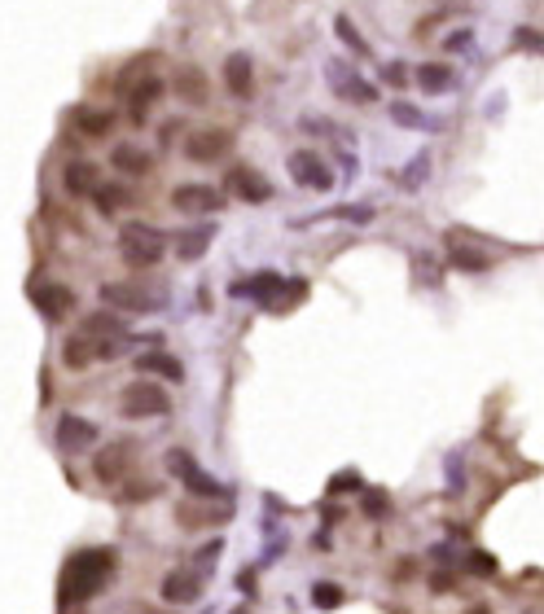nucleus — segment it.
<instances>
[{
  "label": "nucleus",
  "mask_w": 544,
  "mask_h": 614,
  "mask_svg": "<svg viewBox=\"0 0 544 614\" xmlns=\"http://www.w3.org/2000/svg\"><path fill=\"white\" fill-rule=\"evenodd\" d=\"M325 79H329V88L343 101H356V106L378 101V84H369L365 75L356 71V66H347V62H329V66H325Z\"/></svg>",
  "instance_id": "5"
},
{
  "label": "nucleus",
  "mask_w": 544,
  "mask_h": 614,
  "mask_svg": "<svg viewBox=\"0 0 544 614\" xmlns=\"http://www.w3.org/2000/svg\"><path fill=\"white\" fill-rule=\"evenodd\" d=\"M448 259H452L457 268H466V272H483V268H488V255H474V246H461V242L448 246Z\"/></svg>",
  "instance_id": "26"
},
{
  "label": "nucleus",
  "mask_w": 544,
  "mask_h": 614,
  "mask_svg": "<svg viewBox=\"0 0 544 614\" xmlns=\"http://www.w3.org/2000/svg\"><path fill=\"white\" fill-rule=\"evenodd\" d=\"M228 146H233V136H228L224 127H202V132H194V136L185 141V154H189L194 163H216V158H224Z\"/></svg>",
  "instance_id": "12"
},
{
  "label": "nucleus",
  "mask_w": 544,
  "mask_h": 614,
  "mask_svg": "<svg viewBox=\"0 0 544 614\" xmlns=\"http://www.w3.org/2000/svg\"><path fill=\"white\" fill-rule=\"evenodd\" d=\"M198 592H202V579L194 570H172V575L163 579V601L185 606V601H198Z\"/></svg>",
  "instance_id": "17"
},
{
  "label": "nucleus",
  "mask_w": 544,
  "mask_h": 614,
  "mask_svg": "<svg viewBox=\"0 0 544 614\" xmlns=\"http://www.w3.org/2000/svg\"><path fill=\"white\" fill-rule=\"evenodd\" d=\"M426 176H430V154H418V158L399 172V189H421Z\"/></svg>",
  "instance_id": "28"
},
{
  "label": "nucleus",
  "mask_w": 544,
  "mask_h": 614,
  "mask_svg": "<svg viewBox=\"0 0 544 614\" xmlns=\"http://www.w3.org/2000/svg\"><path fill=\"white\" fill-rule=\"evenodd\" d=\"M312 601H317L321 610H334V606L343 601V589H334V584H317V589H312Z\"/></svg>",
  "instance_id": "32"
},
{
  "label": "nucleus",
  "mask_w": 544,
  "mask_h": 614,
  "mask_svg": "<svg viewBox=\"0 0 544 614\" xmlns=\"http://www.w3.org/2000/svg\"><path fill=\"white\" fill-rule=\"evenodd\" d=\"M167 466L185 478V488L194 491L198 500H228V488H224V483H216L211 474H202V469L189 461V452H180V448H176L172 457H167Z\"/></svg>",
  "instance_id": "7"
},
{
  "label": "nucleus",
  "mask_w": 544,
  "mask_h": 614,
  "mask_svg": "<svg viewBox=\"0 0 544 614\" xmlns=\"http://www.w3.org/2000/svg\"><path fill=\"white\" fill-rule=\"evenodd\" d=\"M167 408H172V395L163 391L158 382H132V387H124V399H119V413L132 421L163 418Z\"/></svg>",
  "instance_id": "4"
},
{
  "label": "nucleus",
  "mask_w": 544,
  "mask_h": 614,
  "mask_svg": "<svg viewBox=\"0 0 544 614\" xmlns=\"http://www.w3.org/2000/svg\"><path fill=\"white\" fill-rule=\"evenodd\" d=\"M334 31L343 35V45H347V49H351V53H356V57H365V53H369V45L360 40V31L351 26V18H334Z\"/></svg>",
  "instance_id": "30"
},
{
  "label": "nucleus",
  "mask_w": 544,
  "mask_h": 614,
  "mask_svg": "<svg viewBox=\"0 0 544 614\" xmlns=\"http://www.w3.org/2000/svg\"><path fill=\"white\" fill-rule=\"evenodd\" d=\"M180 522L185 527H211V522H224L228 518V505H220V509H202V505H180Z\"/></svg>",
  "instance_id": "25"
},
{
  "label": "nucleus",
  "mask_w": 544,
  "mask_h": 614,
  "mask_svg": "<svg viewBox=\"0 0 544 614\" xmlns=\"http://www.w3.org/2000/svg\"><path fill=\"white\" fill-rule=\"evenodd\" d=\"M172 206L180 216H216L224 206V194L211 185H180L172 194Z\"/></svg>",
  "instance_id": "9"
},
{
  "label": "nucleus",
  "mask_w": 544,
  "mask_h": 614,
  "mask_svg": "<svg viewBox=\"0 0 544 614\" xmlns=\"http://www.w3.org/2000/svg\"><path fill=\"white\" fill-rule=\"evenodd\" d=\"M115 562H119L115 549H84V553H75L71 562H66V570H62V584H57L62 606H79L93 592H101V584L110 579Z\"/></svg>",
  "instance_id": "1"
},
{
  "label": "nucleus",
  "mask_w": 544,
  "mask_h": 614,
  "mask_svg": "<svg viewBox=\"0 0 544 614\" xmlns=\"http://www.w3.org/2000/svg\"><path fill=\"white\" fill-rule=\"evenodd\" d=\"M119 250L132 268H154L163 255H167V237L154 228V224H141V220H127L124 233H119Z\"/></svg>",
  "instance_id": "2"
},
{
  "label": "nucleus",
  "mask_w": 544,
  "mask_h": 614,
  "mask_svg": "<svg viewBox=\"0 0 544 614\" xmlns=\"http://www.w3.org/2000/svg\"><path fill=\"white\" fill-rule=\"evenodd\" d=\"M286 167H290V176H295L298 189H317V194L334 189V172H329V163H325L317 149H295Z\"/></svg>",
  "instance_id": "6"
},
{
  "label": "nucleus",
  "mask_w": 544,
  "mask_h": 614,
  "mask_svg": "<svg viewBox=\"0 0 544 614\" xmlns=\"http://www.w3.org/2000/svg\"><path fill=\"white\" fill-rule=\"evenodd\" d=\"M224 84H228L233 97H250V93H255V66H250L247 53H233V57L224 62Z\"/></svg>",
  "instance_id": "15"
},
{
  "label": "nucleus",
  "mask_w": 544,
  "mask_h": 614,
  "mask_svg": "<svg viewBox=\"0 0 544 614\" xmlns=\"http://www.w3.org/2000/svg\"><path fill=\"white\" fill-rule=\"evenodd\" d=\"M136 368L141 373H158V377H167V382H180L185 377V365L167 356V351H146V356H136Z\"/></svg>",
  "instance_id": "18"
},
{
  "label": "nucleus",
  "mask_w": 544,
  "mask_h": 614,
  "mask_svg": "<svg viewBox=\"0 0 544 614\" xmlns=\"http://www.w3.org/2000/svg\"><path fill=\"white\" fill-rule=\"evenodd\" d=\"M101 298L119 312H163L167 307V290L149 286V281H106Z\"/></svg>",
  "instance_id": "3"
},
{
  "label": "nucleus",
  "mask_w": 544,
  "mask_h": 614,
  "mask_svg": "<svg viewBox=\"0 0 544 614\" xmlns=\"http://www.w3.org/2000/svg\"><path fill=\"white\" fill-rule=\"evenodd\" d=\"M470 40H474L470 31H452V35H448V49H452V53H466V49H470Z\"/></svg>",
  "instance_id": "35"
},
{
  "label": "nucleus",
  "mask_w": 544,
  "mask_h": 614,
  "mask_svg": "<svg viewBox=\"0 0 544 614\" xmlns=\"http://www.w3.org/2000/svg\"><path fill=\"white\" fill-rule=\"evenodd\" d=\"M382 79H387L391 88H404V84H408V66H404V62H387V66H382Z\"/></svg>",
  "instance_id": "34"
},
{
  "label": "nucleus",
  "mask_w": 544,
  "mask_h": 614,
  "mask_svg": "<svg viewBox=\"0 0 544 614\" xmlns=\"http://www.w3.org/2000/svg\"><path fill=\"white\" fill-rule=\"evenodd\" d=\"M31 303L40 307L45 320H62L75 307V295H71V286H62V281H35L31 286Z\"/></svg>",
  "instance_id": "10"
},
{
  "label": "nucleus",
  "mask_w": 544,
  "mask_h": 614,
  "mask_svg": "<svg viewBox=\"0 0 544 614\" xmlns=\"http://www.w3.org/2000/svg\"><path fill=\"white\" fill-rule=\"evenodd\" d=\"M93 197H97L101 216H115V211L127 202V189H119V185H97V189H93Z\"/></svg>",
  "instance_id": "29"
},
{
  "label": "nucleus",
  "mask_w": 544,
  "mask_h": 614,
  "mask_svg": "<svg viewBox=\"0 0 544 614\" xmlns=\"http://www.w3.org/2000/svg\"><path fill=\"white\" fill-rule=\"evenodd\" d=\"M470 570H479V575H492L496 562L488 558V553H474V558H470Z\"/></svg>",
  "instance_id": "36"
},
{
  "label": "nucleus",
  "mask_w": 544,
  "mask_h": 614,
  "mask_svg": "<svg viewBox=\"0 0 544 614\" xmlns=\"http://www.w3.org/2000/svg\"><path fill=\"white\" fill-rule=\"evenodd\" d=\"M124 469H127V443H115V448H106L97 457L93 474H97L101 483H115V478H124Z\"/></svg>",
  "instance_id": "20"
},
{
  "label": "nucleus",
  "mask_w": 544,
  "mask_h": 614,
  "mask_svg": "<svg viewBox=\"0 0 544 614\" xmlns=\"http://www.w3.org/2000/svg\"><path fill=\"white\" fill-rule=\"evenodd\" d=\"M413 268H418V277H421V286H426V290H439V268H435V259H430L426 250L413 255Z\"/></svg>",
  "instance_id": "31"
},
{
  "label": "nucleus",
  "mask_w": 544,
  "mask_h": 614,
  "mask_svg": "<svg viewBox=\"0 0 544 614\" xmlns=\"http://www.w3.org/2000/svg\"><path fill=\"white\" fill-rule=\"evenodd\" d=\"M119 88L127 93V110H132V119L141 123V119H146L149 106L163 97V75H136V71H127Z\"/></svg>",
  "instance_id": "8"
},
{
  "label": "nucleus",
  "mask_w": 544,
  "mask_h": 614,
  "mask_svg": "<svg viewBox=\"0 0 544 614\" xmlns=\"http://www.w3.org/2000/svg\"><path fill=\"white\" fill-rule=\"evenodd\" d=\"M110 163H115V172L127 176V180H141V176L154 172V158H149L141 146H115Z\"/></svg>",
  "instance_id": "14"
},
{
  "label": "nucleus",
  "mask_w": 544,
  "mask_h": 614,
  "mask_svg": "<svg viewBox=\"0 0 544 614\" xmlns=\"http://www.w3.org/2000/svg\"><path fill=\"white\" fill-rule=\"evenodd\" d=\"M97 443V426L88 418H75V413H66V418H57V448L66 452V457H79V452H88Z\"/></svg>",
  "instance_id": "11"
},
{
  "label": "nucleus",
  "mask_w": 544,
  "mask_h": 614,
  "mask_svg": "<svg viewBox=\"0 0 544 614\" xmlns=\"http://www.w3.org/2000/svg\"><path fill=\"white\" fill-rule=\"evenodd\" d=\"M176 93H180V101H185V106H198V101H207V75H202L198 66H180V71H176Z\"/></svg>",
  "instance_id": "19"
},
{
  "label": "nucleus",
  "mask_w": 544,
  "mask_h": 614,
  "mask_svg": "<svg viewBox=\"0 0 544 614\" xmlns=\"http://www.w3.org/2000/svg\"><path fill=\"white\" fill-rule=\"evenodd\" d=\"M391 119H396L399 127H418V132H435V127H439V123L426 119L418 106H408V101H396V106H391Z\"/></svg>",
  "instance_id": "23"
},
{
  "label": "nucleus",
  "mask_w": 544,
  "mask_h": 614,
  "mask_svg": "<svg viewBox=\"0 0 544 614\" xmlns=\"http://www.w3.org/2000/svg\"><path fill=\"white\" fill-rule=\"evenodd\" d=\"M62 180H66V189H71V194H93V189L101 185V176H97L93 163H66Z\"/></svg>",
  "instance_id": "21"
},
{
  "label": "nucleus",
  "mask_w": 544,
  "mask_h": 614,
  "mask_svg": "<svg viewBox=\"0 0 544 614\" xmlns=\"http://www.w3.org/2000/svg\"><path fill=\"white\" fill-rule=\"evenodd\" d=\"M84 334H93V338H124V320H115L110 312H97V317H88Z\"/></svg>",
  "instance_id": "27"
},
{
  "label": "nucleus",
  "mask_w": 544,
  "mask_h": 614,
  "mask_svg": "<svg viewBox=\"0 0 544 614\" xmlns=\"http://www.w3.org/2000/svg\"><path fill=\"white\" fill-rule=\"evenodd\" d=\"M211 237H216V228H211V224H202V228H185V233L176 237V246H180V255H185V259H202V255H207V246H211Z\"/></svg>",
  "instance_id": "22"
},
{
  "label": "nucleus",
  "mask_w": 544,
  "mask_h": 614,
  "mask_svg": "<svg viewBox=\"0 0 544 614\" xmlns=\"http://www.w3.org/2000/svg\"><path fill=\"white\" fill-rule=\"evenodd\" d=\"M75 127H79L84 136H106V132L115 127V115H106V110H79V115H75Z\"/></svg>",
  "instance_id": "24"
},
{
  "label": "nucleus",
  "mask_w": 544,
  "mask_h": 614,
  "mask_svg": "<svg viewBox=\"0 0 544 614\" xmlns=\"http://www.w3.org/2000/svg\"><path fill=\"white\" fill-rule=\"evenodd\" d=\"M413 79H418L421 93H430V97H444V93H457V71L452 66H444V62H426V66H418L413 71Z\"/></svg>",
  "instance_id": "13"
},
{
  "label": "nucleus",
  "mask_w": 544,
  "mask_h": 614,
  "mask_svg": "<svg viewBox=\"0 0 544 614\" xmlns=\"http://www.w3.org/2000/svg\"><path fill=\"white\" fill-rule=\"evenodd\" d=\"M329 216H338V220H351V224H369V220H373V206H338V211H329Z\"/></svg>",
  "instance_id": "33"
},
{
  "label": "nucleus",
  "mask_w": 544,
  "mask_h": 614,
  "mask_svg": "<svg viewBox=\"0 0 544 614\" xmlns=\"http://www.w3.org/2000/svg\"><path fill=\"white\" fill-rule=\"evenodd\" d=\"M228 189L237 197H247V202H268L272 197L268 180L259 172H250V167H233V172H228Z\"/></svg>",
  "instance_id": "16"
}]
</instances>
